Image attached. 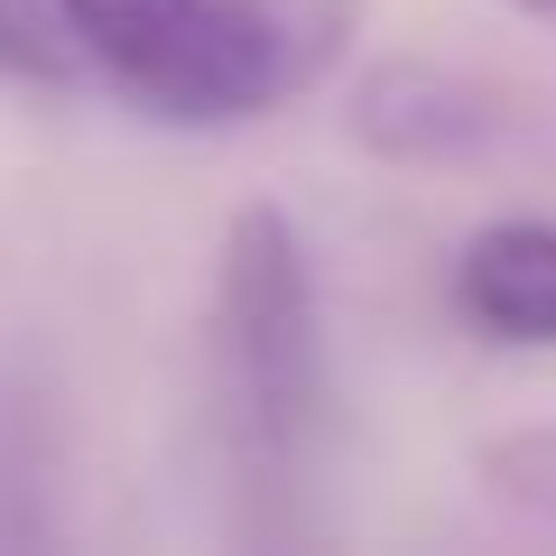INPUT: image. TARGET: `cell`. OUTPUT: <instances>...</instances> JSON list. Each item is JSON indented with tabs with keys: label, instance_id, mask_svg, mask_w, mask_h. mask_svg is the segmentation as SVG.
<instances>
[{
	"label": "cell",
	"instance_id": "obj_7",
	"mask_svg": "<svg viewBox=\"0 0 556 556\" xmlns=\"http://www.w3.org/2000/svg\"><path fill=\"white\" fill-rule=\"evenodd\" d=\"M482 473H492V492L510 501V510L556 519V427H519V437H501L492 455H482Z\"/></svg>",
	"mask_w": 556,
	"mask_h": 556
},
{
	"label": "cell",
	"instance_id": "obj_8",
	"mask_svg": "<svg viewBox=\"0 0 556 556\" xmlns=\"http://www.w3.org/2000/svg\"><path fill=\"white\" fill-rule=\"evenodd\" d=\"M519 10H529V20H547V28H556V0H519Z\"/></svg>",
	"mask_w": 556,
	"mask_h": 556
},
{
	"label": "cell",
	"instance_id": "obj_3",
	"mask_svg": "<svg viewBox=\"0 0 556 556\" xmlns=\"http://www.w3.org/2000/svg\"><path fill=\"white\" fill-rule=\"evenodd\" d=\"M353 130L380 159H473L510 130V102L445 65H380L353 102Z\"/></svg>",
	"mask_w": 556,
	"mask_h": 556
},
{
	"label": "cell",
	"instance_id": "obj_2",
	"mask_svg": "<svg viewBox=\"0 0 556 556\" xmlns=\"http://www.w3.org/2000/svg\"><path fill=\"white\" fill-rule=\"evenodd\" d=\"M353 38L362 0H195L177 38L121 84V102L177 130H232V121L306 102Z\"/></svg>",
	"mask_w": 556,
	"mask_h": 556
},
{
	"label": "cell",
	"instance_id": "obj_4",
	"mask_svg": "<svg viewBox=\"0 0 556 556\" xmlns=\"http://www.w3.org/2000/svg\"><path fill=\"white\" fill-rule=\"evenodd\" d=\"M455 306L492 343L556 353V223H538V214L482 223L455 251Z\"/></svg>",
	"mask_w": 556,
	"mask_h": 556
},
{
	"label": "cell",
	"instance_id": "obj_1",
	"mask_svg": "<svg viewBox=\"0 0 556 556\" xmlns=\"http://www.w3.org/2000/svg\"><path fill=\"white\" fill-rule=\"evenodd\" d=\"M214 371L241 482L260 501L298 492L325 408V343H316V278L306 241L278 204H241L214 260Z\"/></svg>",
	"mask_w": 556,
	"mask_h": 556
},
{
	"label": "cell",
	"instance_id": "obj_6",
	"mask_svg": "<svg viewBox=\"0 0 556 556\" xmlns=\"http://www.w3.org/2000/svg\"><path fill=\"white\" fill-rule=\"evenodd\" d=\"M0 75L10 84H65L75 75V47H65L47 0H0Z\"/></svg>",
	"mask_w": 556,
	"mask_h": 556
},
{
	"label": "cell",
	"instance_id": "obj_5",
	"mask_svg": "<svg viewBox=\"0 0 556 556\" xmlns=\"http://www.w3.org/2000/svg\"><path fill=\"white\" fill-rule=\"evenodd\" d=\"M47 10H56L75 65H102L112 84H130L139 65H149V56L186 28V10H195V0H47Z\"/></svg>",
	"mask_w": 556,
	"mask_h": 556
}]
</instances>
